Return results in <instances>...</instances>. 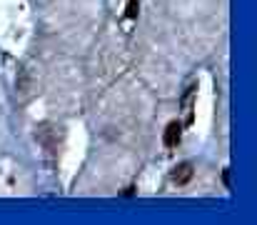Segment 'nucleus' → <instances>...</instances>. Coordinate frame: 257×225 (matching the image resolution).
Listing matches in <instances>:
<instances>
[{"instance_id":"obj_1","label":"nucleus","mask_w":257,"mask_h":225,"mask_svg":"<svg viewBox=\"0 0 257 225\" xmlns=\"http://www.w3.org/2000/svg\"><path fill=\"white\" fill-rule=\"evenodd\" d=\"M192 175H195L192 163H180V165L175 168V173H172V180H175L177 185H187V183L192 180Z\"/></svg>"},{"instance_id":"obj_2","label":"nucleus","mask_w":257,"mask_h":225,"mask_svg":"<svg viewBox=\"0 0 257 225\" xmlns=\"http://www.w3.org/2000/svg\"><path fill=\"white\" fill-rule=\"evenodd\" d=\"M180 135H182V125H180L177 120H172L170 125L165 128V135H163V143H165V148H175V145L180 143Z\"/></svg>"},{"instance_id":"obj_3","label":"nucleus","mask_w":257,"mask_h":225,"mask_svg":"<svg viewBox=\"0 0 257 225\" xmlns=\"http://www.w3.org/2000/svg\"><path fill=\"white\" fill-rule=\"evenodd\" d=\"M138 13H140V3H138V0H127L125 15H127V18H138Z\"/></svg>"},{"instance_id":"obj_4","label":"nucleus","mask_w":257,"mask_h":225,"mask_svg":"<svg viewBox=\"0 0 257 225\" xmlns=\"http://www.w3.org/2000/svg\"><path fill=\"white\" fill-rule=\"evenodd\" d=\"M222 183H225V185H230V170H225V173H222Z\"/></svg>"}]
</instances>
